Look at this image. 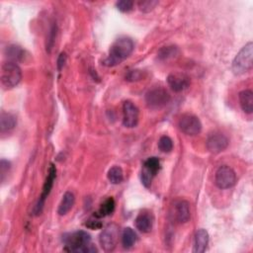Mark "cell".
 <instances>
[{"mask_svg": "<svg viewBox=\"0 0 253 253\" xmlns=\"http://www.w3.org/2000/svg\"><path fill=\"white\" fill-rule=\"evenodd\" d=\"M253 56V44L249 42L246 44L236 54L233 61V71L235 74L241 75L248 72L252 69Z\"/></svg>", "mask_w": 253, "mask_h": 253, "instance_id": "obj_3", "label": "cell"}, {"mask_svg": "<svg viewBox=\"0 0 253 253\" xmlns=\"http://www.w3.org/2000/svg\"><path fill=\"white\" fill-rule=\"evenodd\" d=\"M62 241L65 243V250L75 253H91L96 252L91 243V236L89 234L83 231L74 232L62 236Z\"/></svg>", "mask_w": 253, "mask_h": 253, "instance_id": "obj_1", "label": "cell"}, {"mask_svg": "<svg viewBox=\"0 0 253 253\" xmlns=\"http://www.w3.org/2000/svg\"><path fill=\"white\" fill-rule=\"evenodd\" d=\"M239 102L241 109L246 114H251L253 111V93L251 90H243L239 93Z\"/></svg>", "mask_w": 253, "mask_h": 253, "instance_id": "obj_18", "label": "cell"}, {"mask_svg": "<svg viewBox=\"0 0 253 253\" xmlns=\"http://www.w3.org/2000/svg\"><path fill=\"white\" fill-rule=\"evenodd\" d=\"M75 202V198L74 195L72 192H67L62 197V200L58 206V210L57 213L60 216H65L67 215L73 207Z\"/></svg>", "mask_w": 253, "mask_h": 253, "instance_id": "obj_19", "label": "cell"}, {"mask_svg": "<svg viewBox=\"0 0 253 253\" xmlns=\"http://www.w3.org/2000/svg\"><path fill=\"white\" fill-rule=\"evenodd\" d=\"M11 168V164L9 162L2 160L0 162V178H1V181L3 182L5 179V176L8 174L9 170Z\"/></svg>", "mask_w": 253, "mask_h": 253, "instance_id": "obj_28", "label": "cell"}, {"mask_svg": "<svg viewBox=\"0 0 253 253\" xmlns=\"http://www.w3.org/2000/svg\"><path fill=\"white\" fill-rule=\"evenodd\" d=\"M66 61H67V54L65 53H61L57 58V68L59 71L63 68V66H65Z\"/></svg>", "mask_w": 253, "mask_h": 253, "instance_id": "obj_31", "label": "cell"}, {"mask_svg": "<svg viewBox=\"0 0 253 253\" xmlns=\"http://www.w3.org/2000/svg\"><path fill=\"white\" fill-rule=\"evenodd\" d=\"M55 174H56V169H55V166L54 164L51 165L50 167V170H49V174H48V177L46 179V182L44 184V187H43V191H42V194H41V197L34 209V213L36 215H40L44 209V205H45V202H46V199L48 198V196L50 195L51 191H52V188L54 186V178H55Z\"/></svg>", "mask_w": 253, "mask_h": 253, "instance_id": "obj_10", "label": "cell"}, {"mask_svg": "<svg viewBox=\"0 0 253 253\" xmlns=\"http://www.w3.org/2000/svg\"><path fill=\"white\" fill-rule=\"evenodd\" d=\"M142 77H143V72L141 71H131L126 76V80H129V81L141 80Z\"/></svg>", "mask_w": 253, "mask_h": 253, "instance_id": "obj_29", "label": "cell"}, {"mask_svg": "<svg viewBox=\"0 0 253 253\" xmlns=\"http://www.w3.org/2000/svg\"><path fill=\"white\" fill-rule=\"evenodd\" d=\"M158 148H160L161 151L163 152H170L173 148L172 140L167 136L162 137L160 141H158Z\"/></svg>", "mask_w": 253, "mask_h": 253, "instance_id": "obj_24", "label": "cell"}, {"mask_svg": "<svg viewBox=\"0 0 253 253\" xmlns=\"http://www.w3.org/2000/svg\"><path fill=\"white\" fill-rule=\"evenodd\" d=\"M119 230L116 225H109L100 235L99 241L105 251H113L117 245Z\"/></svg>", "mask_w": 253, "mask_h": 253, "instance_id": "obj_9", "label": "cell"}, {"mask_svg": "<svg viewBox=\"0 0 253 253\" xmlns=\"http://www.w3.org/2000/svg\"><path fill=\"white\" fill-rule=\"evenodd\" d=\"M16 124L17 120L14 115L6 112L1 113V116H0V132H1V134L12 131L16 126Z\"/></svg>", "mask_w": 253, "mask_h": 253, "instance_id": "obj_16", "label": "cell"}, {"mask_svg": "<svg viewBox=\"0 0 253 253\" xmlns=\"http://www.w3.org/2000/svg\"><path fill=\"white\" fill-rule=\"evenodd\" d=\"M169 101V93L162 87L152 88L145 94V102L150 109H161L166 106Z\"/></svg>", "mask_w": 253, "mask_h": 253, "instance_id": "obj_5", "label": "cell"}, {"mask_svg": "<svg viewBox=\"0 0 253 253\" xmlns=\"http://www.w3.org/2000/svg\"><path fill=\"white\" fill-rule=\"evenodd\" d=\"M22 78V72L16 62L7 61L1 67V84L5 89L15 87Z\"/></svg>", "mask_w": 253, "mask_h": 253, "instance_id": "obj_4", "label": "cell"}, {"mask_svg": "<svg viewBox=\"0 0 253 253\" xmlns=\"http://www.w3.org/2000/svg\"><path fill=\"white\" fill-rule=\"evenodd\" d=\"M161 169V162L157 157H149L145 162L144 168L142 170L141 179L145 187L149 188L152 179Z\"/></svg>", "mask_w": 253, "mask_h": 253, "instance_id": "obj_7", "label": "cell"}, {"mask_svg": "<svg viewBox=\"0 0 253 253\" xmlns=\"http://www.w3.org/2000/svg\"><path fill=\"white\" fill-rule=\"evenodd\" d=\"M136 227L137 229L144 233L147 234L151 231L153 226V217L149 212H142L136 218Z\"/></svg>", "mask_w": 253, "mask_h": 253, "instance_id": "obj_15", "label": "cell"}, {"mask_svg": "<svg viewBox=\"0 0 253 253\" xmlns=\"http://www.w3.org/2000/svg\"><path fill=\"white\" fill-rule=\"evenodd\" d=\"M137 241V235L131 228H126L122 234V243L124 247L130 248Z\"/></svg>", "mask_w": 253, "mask_h": 253, "instance_id": "obj_20", "label": "cell"}, {"mask_svg": "<svg viewBox=\"0 0 253 253\" xmlns=\"http://www.w3.org/2000/svg\"><path fill=\"white\" fill-rule=\"evenodd\" d=\"M108 179L112 184H120L124 179V173L120 166H113L108 171Z\"/></svg>", "mask_w": 253, "mask_h": 253, "instance_id": "obj_23", "label": "cell"}, {"mask_svg": "<svg viewBox=\"0 0 253 253\" xmlns=\"http://www.w3.org/2000/svg\"><path fill=\"white\" fill-rule=\"evenodd\" d=\"M116 7L121 12H130L134 8V2L131 0H121L116 3Z\"/></svg>", "mask_w": 253, "mask_h": 253, "instance_id": "obj_26", "label": "cell"}, {"mask_svg": "<svg viewBox=\"0 0 253 253\" xmlns=\"http://www.w3.org/2000/svg\"><path fill=\"white\" fill-rule=\"evenodd\" d=\"M179 129L188 136H197L202 131V124L194 115L185 114L183 115L178 123Z\"/></svg>", "mask_w": 253, "mask_h": 253, "instance_id": "obj_6", "label": "cell"}, {"mask_svg": "<svg viewBox=\"0 0 253 253\" xmlns=\"http://www.w3.org/2000/svg\"><path fill=\"white\" fill-rule=\"evenodd\" d=\"M209 243V235L207 231L201 229L198 230L195 235V241H194V249L193 252L195 253H202L205 252Z\"/></svg>", "mask_w": 253, "mask_h": 253, "instance_id": "obj_17", "label": "cell"}, {"mask_svg": "<svg viewBox=\"0 0 253 253\" xmlns=\"http://www.w3.org/2000/svg\"><path fill=\"white\" fill-rule=\"evenodd\" d=\"M229 145L228 138L220 134V133H214L211 134L207 140V148L212 153H219L224 151Z\"/></svg>", "mask_w": 253, "mask_h": 253, "instance_id": "obj_12", "label": "cell"}, {"mask_svg": "<svg viewBox=\"0 0 253 253\" xmlns=\"http://www.w3.org/2000/svg\"><path fill=\"white\" fill-rule=\"evenodd\" d=\"M215 182L219 189L232 188L236 182L235 172L230 166H220L216 172Z\"/></svg>", "mask_w": 253, "mask_h": 253, "instance_id": "obj_8", "label": "cell"}, {"mask_svg": "<svg viewBox=\"0 0 253 253\" xmlns=\"http://www.w3.org/2000/svg\"><path fill=\"white\" fill-rule=\"evenodd\" d=\"M167 82L174 92H181L189 87L191 80H190L189 76L185 73L174 72L168 75Z\"/></svg>", "mask_w": 253, "mask_h": 253, "instance_id": "obj_13", "label": "cell"}, {"mask_svg": "<svg viewBox=\"0 0 253 253\" xmlns=\"http://www.w3.org/2000/svg\"><path fill=\"white\" fill-rule=\"evenodd\" d=\"M172 216L174 219L180 224L187 223L190 218V207L189 203L185 200H179L174 203Z\"/></svg>", "mask_w": 253, "mask_h": 253, "instance_id": "obj_14", "label": "cell"}, {"mask_svg": "<svg viewBox=\"0 0 253 253\" xmlns=\"http://www.w3.org/2000/svg\"><path fill=\"white\" fill-rule=\"evenodd\" d=\"M139 109L131 101H126L123 105V125L126 128H135L139 123Z\"/></svg>", "mask_w": 253, "mask_h": 253, "instance_id": "obj_11", "label": "cell"}, {"mask_svg": "<svg viewBox=\"0 0 253 253\" xmlns=\"http://www.w3.org/2000/svg\"><path fill=\"white\" fill-rule=\"evenodd\" d=\"M134 43L129 38H120L111 47L108 57L104 60L106 67L112 68L120 65L133 53Z\"/></svg>", "mask_w": 253, "mask_h": 253, "instance_id": "obj_2", "label": "cell"}, {"mask_svg": "<svg viewBox=\"0 0 253 253\" xmlns=\"http://www.w3.org/2000/svg\"><path fill=\"white\" fill-rule=\"evenodd\" d=\"M86 227L93 229V230H97V229H101L102 225H101L100 221H98V220L90 219V220H88V223H86Z\"/></svg>", "mask_w": 253, "mask_h": 253, "instance_id": "obj_30", "label": "cell"}, {"mask_svg": "<svg viewBox=\"0 0 253 253\" xmlns=\"http://www.w3.org/2000/svg\"><path fill=\"white\" fill-rule=\"evenodd\" d=\"M6 54H7V57L10 59L9 61L16 62L18 60L23 59L24 51L18 46H10L6 50Z\"/></svg>", "mask_w": 253, "mask_h": 253, "instance_id": "obj_22", "label": "cell"}, {"mask_svg": "<svg viewBox=\"0 0 253 253\" xmlns=\"http://www.w3.org/2000/svg\"><path fill=\"white\" fill-rule=\"evenodd\" d=\"M156 5H158V1H154V0H145V1L139 2L140 10L145 13L152 11Z\"/></svg>", "mask_w": 253, "mask_h": 253, "instance_id": "obj_25", "label": "cell"}, {"mask_svg": "<svg viewBox=\"0 0 253 253\" xmlns=\"http://www.w3.org/2000/svg\"><path fill=\"white\" fill-rule=\"evenodd\" d=\"M177 54V49L175 47H166L161 50L158 56L162 59H167L169 57H173Z\"/></svg>", "mask_w": 253, "mask_h": 253, "instance_id": "obj_27", "label": "cell"}, {"mask_svg": "<svg viewBox=\"0 0 253 253\" xmlns=\"http://www.w3.org/2000/svg\"><path fill=\"white\" fill-rule=\"evenodd\" d=\"M114 210H115V201L112 197H110L104 201V203L101 205L98 212L95 214V217H103L109 216L114 212Z\"/></svg>", "mask_w": 253, "mask_h": 253, "instance_id": "obj_21", "label": "cell"}]
</instances>
